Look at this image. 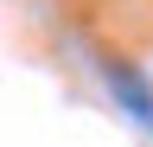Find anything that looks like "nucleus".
<instances>
[{
  "mask_svg": "<svg viewBox=\"0 0 153 147\" xmlns=\"http://www.w3.org/2000/svg\"><path fill=\"white\" fill-rule=\"evenodd\" d=\"M96 77H102V90H108V96L121 102L128 115L147 128V134H153V90H147V77H140V70H134V64H121V58H96Z\"/></svg>",
  "mask_w": 153,
  "mask_h": 147,
  "instance_id": "nucleus-1",
  "label": "nucleus"
}]
</instances>
